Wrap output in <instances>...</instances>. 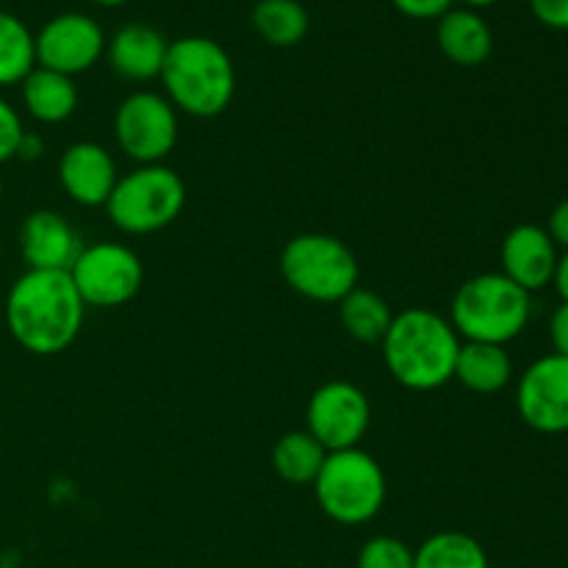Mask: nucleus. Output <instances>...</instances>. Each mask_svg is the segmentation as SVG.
<instances>
[{
  "mask_svg": "<svg viewBox=\"0 0 568 568\" xmlns=\"http://www.w3.org/2000/svg\"><path fill=\"white\" fill-rule=\"evenodd\" d=\"M114 136L128 159L161 164L178 144V111L164 94L133 92L114 114Z\"/></svg>",
  "mask_w": 568,
  "mask_h": 568,
  "instance_id": "9",
  "label": "nucleus"
},
{
  "mask_svg": "<svg viewBox=\"0 0 568 568\" xmlns=\"http://www.w3.org/2000/svg\"><path fill=\"white\" fill-rule=\"evenodd\" d=\"M22 136H26V128H22L20 114L9 100L0 98V164L17 159Z\"/></svg>",
  "mask_w": 568,
  "mask_h": 568,
  "instance_id": "26",
  "label": "nucleus"
},
{
  "mask_svg": "<svg viewBox=\"0 0 568 568\" xmlns=\"http://www.w3.org/2000/svg\"><path fill=\"white\" fill-rule=\"evenodd\" d=\"M532 17L552 31H568V0H530Z\"/></svg>",
  "mask_w": 568,
  "mask_h": 568,
  "instance_id": "28",
  "label": "nucleus"
},
{
  "mask_svg": "<svg viewBox=\"0 0 568 568\" xmlns=\"http://www.w3.org/2000/svg\"><path fill=\"white\" fill-rule=\"evenodd\" d=\"M516 410L538 433L568 430V358L549 353L532 361L516 386Z\"/></svg>",
  "mask_w": 568,
  "mask_h": 568,
  "instance_id": "12",
  "label": "nucleus"
},
{
  "mask_svg": "<svg viewBox=\"0 0 568 568\" xmlns=\"http://www.w3.org/2000/svg\"><path fill=\"white\" fill-rule=\"evenodd\" d=\"M87 305L78 297L70 272L28 270L6 294V327L31 355H59L72 347L83 327Z\"/></svg>",
  "mask_w": 568,
  "mask_h": 568,
  "instance_id": "1",
  "label": "nucleus"
},
{
  "mask_svg": "<svg viewBox=\"0 0 568 568\" xmlns=\"http://www.w3.org/2000/svg\"><path fill=\"white\" fill-rule=\"evenodd\" d=\"M186 205V183L164 164H144L120 178L105 211L116 231L148 236L170 227Z\"/></svg>",
  "mask_w": 568,
  "mask_h": 568,
  "instance_id": "7",
  "label": "nucleus"
},
{
  "mask_svg": "<svg viewBox=\"0 0 568 568\" xmlns=\"http://www.w3.org/2000/svg\"><path fill=\"white\" fill-rule=\"evenodd\" d=\"M0 264H3V242H0Z\"/></svg>",
  "mask_w": 568,
  "mask_h": 568,
  "instance_id": "34",
  "label": "nucleus"
},
{
  "mask_svg": "<svg viewBox=\"0 0 568 568\" xmlns=\"http://www.w3.org/2000/svg\"><path fill=\"white\" fill-rule=\"evenodd\" d=\"M392 3L399 14L410 17V20H438L453 9L455 0H392Z\"/></svg>",
  "mask_w": 568,
  "mask_h": 568,
  "instance_id": "27",
  "label": "nucleus"
},
{
  "mask_svg": "<svg viewBox=\"0 0 568 568\" xmlns=\"http://www.w3.org/2000/svg\"><path fill=\"white\" fill-rule=\"evenodd\" d=\"M372 425L369 397L355 383L331 381L316 388L305 408V430L327 449L358 447Z\"/></svg>",
  "mask_w": 568,
  "mask_h": 568,
  "instance_id": "10",
  "label": "nucleus"
},
{
  "mask_svg": "<svg viewBox=\"0 0 568 568\" xmlns=\"http://www.w3.org/2000/svg\"><path fill=\"white\" fill-rule=\"evenodd\" d=\"M166 48L170 42L159 28L148 26V22H128L105 42V55L116 75L133 83H144L161 75Z\"/></svg>",
  "mask_w": 568,
  "mask_h": 568,
  "instance_id": "16",
  "label": "nucleus"
},
{
  "mask_svg": "<svg viewBox=\"0 0 568 568\" xmlns=\"http://www.w3.org/2000/svg\"><path fill=\"white\" fill-rule=\"evenodd\" d=\"M530 322V294L503 272H486L460 283L449 305V325L460 342L505 347Z\"/></svg>",
  "mask_w": 568,
  "mask_h": 568,
  "instance_id": "4",
  "label": "nucleus"
},
{
  "mask_svg": "<svg viewBox=\"0 0 568 568\" xmlns=\"http://www.w3.org/2000/svg\"><path fill=\"white\" fill-rule=\"evenodd\" d=\"M438 50L458 67H480L494 53L491 26L475 9H449L438 17Z\"/></svg>",
  "mask_w": 568,
  "mask_h": 568,
  "instance_id": "17",
  "label": "nucleus"
},
{
  "mask_svg": "<svg viewBox=\"0 0 568 568\" xmlns=\"http://www.w3.org/2000/svg\"><path fill=\"white\" fill-rule=\"evenodd\" d=\"M116 164L109 150L98 142H75L61 153L59 183L72 203L83 209H100L114 192Z\"/></svg>",
  "mask_w": 568,
  "mask_h": 568,
  "instance_id": "13",
  "label": "nucleus"
},
{
  "mask_svg": "<svg viewBox=\"0 0 568 568\" xmlns=\"http://www.w3.org/2000/svg\"><path fill=\"white\" fill-rule=\"evenodd\" d=\"M460 336L447 316L430 308H405L394 314L381 342L386 369L410 392H436L455 381Z\"/></svg>",
  "mask_w": 568,
  "mask_h": 568,
  "instance_id": "2",
  "label": "nucleus"
},
{
  "mask_svg": "<svg viewBox=\"0 0 568 568\" xmlns=\"http://www.w3.org/2000/svg\"><path fill=\"white\" fill-rule=\"evenodd\" d=\"M253 28L272 48H294L308 33L311 17L300 0H258L253 6Z\"/></svg>",
  "mask_w": 568,
  "mask_h": 568,
  "instance_id": "22",
  "label": "nucleus"
},
{
  "mask_svg": "<svg viewBox=\"0 0 568 568\" xmlns=\"http://www.w3.org/2000/svg\"><path fill=\"white\" fill-rule=\"evenodd\" d=\"M33 48H37V67L75 78L78 72L92 70L103 59L105 33L94 17L64 11L44 22L39 33H33Z\"/></svg>",
  "mask_w": 568,
  "mask_h": 568,
  "instance_id": "11",
  "label": "nucleus"
},
{
  "mask_svg": "<svg viewBox=\"0 0 568 568\" xmlns=\"http://www.w3.org/2000/svg\"><path fill=\"white\" fill-rule=\"evenodd\" d=\"M33 67H37L33 31L17 14L0 11V87L22 83Z\"/></svg>",
  "mask_w": 568,
  "mask_h": 568,
  "instance_id": "24",
  "label": "nucleus"
},
{
  "mask_svg": "<svg viewBox=\"0 0 568 568\" xmlns=\"http://www.w3.org/2000/svg\"><path fill=\"white\" fill-rule=\"evenodd\" d=\"M552 283H555V288H558L560 300H564V303H568V250L558 258V266H555Z\"/></svg>",
  "mask_w": 568,
  "mask_h": 568,
  "instance_id": "31",
  "label": "nucleus"
},
{
  "mask_svg": "<svg viewBox=\"0 0 568 568\" xmlns=\"http://www.w3.org/2000/svg\"><path fill=\"white\" fill-rule=\"evenodd\" d=\"M460 3H464L466 9H488V6H494L497 0H460Z\"/></svg>",
  "mask_w": 568,
  "mask_h": 568,
  "instance_id": "32",
  "label": "nucleus"
},
{
  "mask_svg": "<svg viewBox=\"0 0 568 568\" xmlns=\"http://www.w3.org/2000/svg\"><path fill=\"white\" fill-rule=\"evenodd\" d=\"M22 105L28 114L44 125H59L67 122L78 109V87L70 75L33 67L20 83Z\"/></svg>",
  "mask_w": 568,
  "mask_h": 568,
  "instance_id": "18",
  "label": "nucleus"
},
{
  "mask_svg": "<svg viewBox=\"0 0 568 568\" xmlns=\"http://www.w3.org/2000/svg\"><path fill=\"white\" fill-rule=\"evenodd\" d=\"M549 239L555 242V247L568 250V200L558 203L549 214V227H547Z\"/></svg>",
  "mask_w": 568,
  "mask_h": 568,
  "instance_id": "30",
  "label": "nucleus"
},
{
  "mask_svg": "<svg viewBox=\"0 0 568 568\" xmlns=\"http://www.w3.org/2000/svg\"><path fill=\"white\" fill-rule=\"evenodd\" d=\"M514 377V361L499 344L464 342L455 361V381L475 394H497Z\"/></svg>",
  "mask_w": 568,
  "mask_h": 568,
  "instance_id": "19",
  "label": "nucleus"
},
{
  "mask_svg": "<svg viewBox=\"0 0 568 568\" xmlns=\"http://www.w3.org/2000/svg\"><path fill=\"white\" fill-rule=\"evenodd\" d=\"M549 338H552L555 353L568 358V303H560L549 320Z\"/></svg>",
  "mask_w": 568,
  "mask_h": 568,
  "instance_id": "29",
  "label": "nucleus"
},
{
  "mask_svg": "<svg viewBox=\"0 0 568 568\" xmlns=\"http://www.w3.org/2000/svg\"><path fill=\"white\" fill-rule=\"evenodd\" d=\"M281 275L286 286L311 303H342L358 288V261L353 250L327 233H300L283 247Z\"/></svg>",
  "mask_w": 568,
  "mask_h": 568,
  "instance_id": "6",
  "label": "nucleus"
},
{
  "mask_svg": "<svg viewBox=\"0 0 568 568\" xmlns=\"http://www.w3.org/2000/svg\"><path fill=\"white\" fill-rule=\"evenodd\" d=\"M164 98L197 120L220 116L236 94V67L227 50L209 37H181L166 48L161 67Z\"/></svg>",
  "mask_w": 568,
  "mask_h": 568,
  "instance_id": "3",
  "label": "nucleus"
},
{
  "mask_svg": "<svg viewBox=\"0 0 568 568\" xmlns=\"http://www.w3.org/2000/svg\"><path fill=\"white\" fill-rule=\"evenodd\" d=\"M414 568H488V552L469 532L442 530L414 549Z\"/></svg>",
  "mask_w": 568,
  "mask_h": 568,
  "instance_id": "23",
  "label": "nucleus"
},
{
  "mask_svg": "<svg viewBox=\"0 0 568 568\" xmlns=\"http://www.w3.org/2000/svg\"><path fill=\"white\" fill-rule=\"evenodd\" d=\"M338 316H342L344 331L361 344H381L394 322L392 305H388L377 292L361 286L353 288V292L338 303Z\"/></svg>",
  "mask_w": 568,
  "mask_h": 568,
  "instance_id": "21",
  "label": "nucleus"
},
{
  "mask_svg": "<svg viewBox=\"0 0 568 568\" xmlns=\"http://www.w3.org/2000/svg\"><path fill=\"white\" fill-rule=\"evenodd\" d=\"M327 449L308 430H292L272 447V469L292 486H314Z\"/></svg>",
  "mask_w": 568,
  "mask_h": 568,
  "instance_id": "20",
  "label": "nucleus"
},
{
  "mask_svg": "<svg viewBox=\"0 0 568 568\" xmlns=\"http://www.w3.org/2000/svg\"><path fill=\"white\" fill-rule=\"evenodd\" d=\"M358 568H414V549L394 536H375L361 547Z\"/></svg>",
  "mask_w": 568,
  "mask_h": 568,
  "instance_id": "25",
  "label": "nucleus"
},
{
  "mask_svg": "<svg viewBox=\"0 0 568 568\" xmlns=\"http://www.w3.org/2000/svg\"><path fill=\"white\" fill-rule=\"evenodd\" d=\"M499 258H503V275L525 288L527 294H532L552 283L560 255L547 227L516 225L505 236Z\"/></svg>",
  "mask_w": 568,
  "mask_h": 568,
  "instance_id": "15",
  "label": "nucleus"
},
{
  "mask_svg": "<svg viewBox=\"0 0 568 568\" xmlns=\"http://www.w3.org/2000/svg\"><path fill=\"white\" fill-rule=\"evenodd\" d=\"M314 497L322 514L336 525H366L386 503V475L361 447L327 453L314 480Z\"/></svg>",
  "mask_w": 568,
  "mask_h": 568,
  "instance_id": "5",
  "label": "nucleus"
},
{
  "mask_svg": "<svg viewBox=\"0 0 568 568\" xmlns=\"http://www.w3.org/2000/svg\"><path fill=\"white\" fill-rule=\"evenodd\" d=\"M89 3H94V6H105V9H114V6L128 3V0H89Z\"/></svg>",
  "mask_w": 568,
  "mask_h": 568,
  "instance_id": "33",
  "label": "nucleus"
},
{
  "mask_svg": "<svg viewBox=\"0 0 568 568\" xmlns=\"http://www.w3.org/2000/svg\"><path fill=\"white\" fill-rule=\"evenodd\" d=\"M70 281L87 308H120L142 288L144 266L128 244L98 242L81 250Z\"/></svg>",
  "mask_w": 568,
  "mask_h": 568,
  "instance_id": "8",
  "label": "nucleus"
},
{
  "mask_svg": "<svg viewBox=\"0 0 568 568\" xmlns=\"http://www.w3.org/2000/svg\"><path fill=\"white\" fill-rule=\"evenodd\" d=\"M81 250V236L59 211H33L22 222L20 253L28 270L70 272Z\"/></svg>",
  "mask_w": 568,
  "mask_h": 568,
  "instance_id": "14",
  "label": "nucleus"
},
{
  "mask_svg": "<svg viewBox=\"0 0 568 568\" xmlns=\"http://www.w3.org/2000/svg\"><path fill=\"white\" fill-rule=\"evenodd\" d=\"M0 197H3V183H0Z\"/></svg>",
  "mask_w": 568,
  "mask_h": 568,
  "instance_id": "35",
  "label": "nucleus"
}]
</instances>
